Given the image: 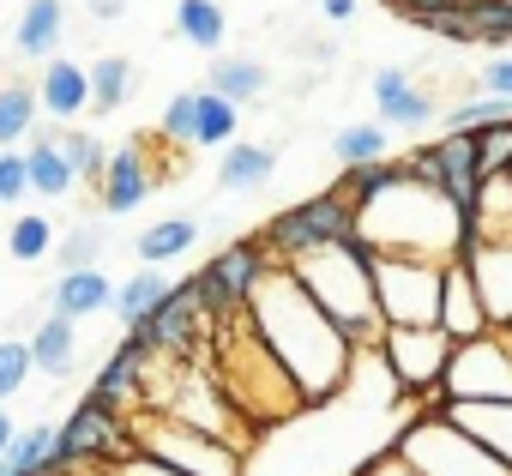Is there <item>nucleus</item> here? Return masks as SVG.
Here are the masks:
<instances>
[{"label":"nucleus","instance_id":"nucleus-1","mask_svg":"<svg viewBox=\"0 0 512 476\" xmlns=\"http://www.w3.org/2000/svg\"><path fill=\"white\" fill-rule=\"evenodd\" d=\"M247 326L266 338V350L290 368V380L302 386L308 404H326L344 392L356 344L344 338V326L308 296V284L290 266H272L260 278V290L247 296Z\"/></svg>","mask_w":512,"mask_h":476},{"label":"nucleus","instance_id":"nucleus-2","mask_svg":"<svg viewBox=\"0 0 512 476\" xmlns=\"http://www.w3.org/2000/svg\"><path fill=\"white\" fill-rule=\"evenodd\" d=\"M362 242L380 248V254H416V260H458V242H464V223H458V205L416 181L404 169V181H392L380 199L362 205Z\"/></svg>","mask_w":512,"mask_h":476},{"label":"nucleus","instance_id":"nucleus-3","mask_svg":"<svg viewBox=\"0 0 512 476\" xmlns=\"http://www.w3.org/2000/svg\"><path fill=\"white\" fill-rule=\"evenodd\" d=\"M290 272L308 284V296L344 326V338L356 350H380L386 338V314H380V296H374V248L362 235L350 242H326L302 260H290Z\"/></svg>","mask_w":512,"mask_h":476},{"label":"nucleus","instance_id":"nucleus-4","mask_svg":"<svg viewBox=\"0 0 512 476\" xmlns=\"http://www.w3.org/2000/svg\"><path fill=\"white\" fill-rule=\"evenodd\" d=\"M217 386L229 392V404H241L247 416H260V422H284L290 410H302V386L290 380V368L266 350V338L247 326V308L217 320Z\"/></svg>","mask_w":512,"mask_h":476},{"label":"nucleus","instance_id":"nucleus-5","mask_svg":"<svg viewBox=\"0 0 512 476\" xmlns=\"http://www.w3.org/2000/svg\"><path fill=\"white\" fill-rule=\"evenodd\" d=\"M133 440H139L145 458H163L187 476H241V458H247L235 440H223L211 428H193L169 410H133Z\"/></svg>","mask_w":512,"mask_h":476},{"label":"nucleus","instance_id":"nucleus-6","mask_svg":"<svg viewBox=\"0 0 512 476\" xmlns=\"http://www.w3.org/2000/svg\"><path fill=\"white\" fill-rule=\"evenodd\" d=\"M356 229H362V205H356L344 187H332V193H320V199H296V205H284V211L266 223L260 242H266V254H272L278 266H290V260L326 248V242H350Z\"/></svg>","mask_w":512,"mask_h":476},{"label":"nucleus","instance_id":"nucleus-7","mask_svg":"<svg viewBox=\"0 0 512 476\" xmlns=\"http://www.w3.org/2000/svg\"><path fill=\"white\" fill-rule=\"evenodd\" d=\"M139 440H133V416L127 410H109L97 398H79L73 416L55 428V458L49 470H115L121 458H133Z\"/></svg>","mask_w":512,"mask_h":476},{"label":"nucleus","instance_id":"nucleus-8","mask_svg":"<svg viewBox=\"0 0 512 476\" xmlns=\"http://www.w3.org/2000/svg\"><path fill=\"white\" fill-rule=\"evenodd\" d=\"M440 278H446V260L374 248V296L386 326H440Z\"/></svg>","mask_w":512,"mask_h":476},{"label":"nucleus","instance_id":"nucleus-9","mask_svg":"<svg viewBox=\"0 0 512 476\" xmlns=\"http://www.w3.org/2000/svg\"><path fill=\"white\" fill-rule=\"evenodd\" d=\"M398 452H404L422 476H512V464H506L500 452H488L476 434H464V428L446 422V416H422V422L398 440Z\"/></svg>","mask_w":512,"mask_h":476},{"label":"nucleus","instance_id":"nucleus-10","mask_svg":"<svg viewBox=\"0 0 512 476\" xmlns=\"http://www.w3.org/2000/svg\"><path fill=\"white\" fill-rule=\"evenodd\" d=\"M440 386L452 404H512V332L494 326V332L458 344Z\"/></svg>","mask_w":512,"mask_h":476},{"label":"nucleus","instance_id":"nucleus-11","mask_svg":"<svg viewBox=\"0 0 512 476\" xmlns=\"http://www.w3.org/2000/svg\"><path fill=\"white\" fill-rule=\"evenodd\" d=\"M452 350H458V338L446 326H386V338H380V356H386L398 392H416V398L446 380Z\"/></svg>","mask_w":512,"mask_h":476},{"label":"nucleus","instance_id":"nucleus-12","mask_svg":"<svg viewBox=\"0 0 512 476\" xmlns=\"http://www.w3.org/2000/svg\"><path fill=\"white\" fill-rule=\"evenodd\" d=\"M272 266H278V260L266 254V242H229V248H217V260L199 272L211 314H217V320L241 314V308H247V296L260 290V278H266Z\"/></svg>","mask_w":512,"mask_h":476},{"label":"nucleus","instance_id":"nucleus-13","mask_svg":"<svg viewBox=\"0 0 512 476\" xmlns=\"http://www.w3.org/2000/svg\"><path fill=\"white\" fill-rule=\"evenodd\" d=\"M151 344H145V332H133L127 326V338L109 350V362L97 368V380H91V392L85 398H97V404H109V410H145V368H151Z\"/></svg>","mask_w":512,"mask_h":476},{"label":"nucleus","instance_id":"nucleus-14","mask_svg":"<svg viewBox=\"0 0 512 476\" xmlns=\"http://www.w3.org/2000/svg\"><path fill=\"white\" fill-rule=\"evenodd\" d=\"M440 326H446L458 344H470V338L494 332L488 302H482L476 272H470V260H464V254H458V260H446V278H440Z\"/></svg>","mask_w":512,"mask_h":476},{"label":"nucleus","instance_id":"nucleus-15","mask_svg":"<svg viewBox=\"0 0 512 476\" xmlns=\"http://www.w3.org/2000/svg\"><path fill=\"white\" fill-rule=\"evenodd\" d=\"M464 260L476 272V290L488 302V320L506 326L512 320V235H500V242H470Z\"/></svg>","mask_w":512,"mask_h":476},{"label":"nucleus","instance_id":"nucleus-16","mask_svg":"<svg viewBox=\"0 0 512 476\" xmlns=\"http://www.w3.org/2000/svg\"><path fill=\"white\" fill-rule=\"evenodd\" d=\"M145 193H151L145 145H115V151H109V169H103V181H97L103 211H109V217H127V211L145 205Z\"/></svg>","mask_w":512,"mask_h":476},{"label":"nucleus","instance_id":"nucleus-17","mask_svg":"<svg viewBox=\"0 0 512 476\" xmlns=\"http://www.w3.org/2000/svg\"><path fill=\"white\" fill-rule=\"evenodd\" d=\"M374 103H380V121H386V127H404V133H416V127H428V121L440 115L434 97H428L422 85H410L404 67H380V73H374Z\"/></svg>","mask_w":512,"mask_h":476},{"label":"nucleus","instance_id":"nucleus-18","mask_svg":"<svg viewBox=\"0 0 512 476\" xmlns=\"http://www.w3.org/2000/svg\"><path fill=\"white\" fill-rule=\"evenodd\" d=\"M37 103H43V115L49 121H61V127H73V115H85L91 109V67H79V61H43V85H37Z\"/></svg>","mask_w":512,"mask_h":476},{"label":"nucleus","instance_id":"nucleus-19","mask_svg":"<svg viewBox=\"0 0 512 476\" xmlns=\"http://www.w3.org/2000/svg\"><path fill=\"white\" fill-rule=\"evenodd\" d=\"M61 37H67V0H25V13L13 25V49L25 61H55Z\"/></svg>","mask_w":512,"mask_h":476},{"label":"nucleus","instance_id":"nucleus-20","mask_svg":"<svg viewBox=\"0 0 512 476\" xmlns=\"http://www.w3.org/2000/svg\"><path fill=\"white\" fill-rule=\"evenodd\" d=\"M103 308H115V284H109L97 266H85V272H61V284L49 290V314L85 320V314H103Z\"/></svg>","mask_w":512,"mask_h":476},{"label":"nucleus","instance_id":"nucleus-21","mask_svg":"<svg viewBox=\"0 0 512 476\" xmlns=\"http://www.w3.org/2000/svg\"><path fill=\"white\" fill-rule=\"evenodd\" d=\"M434 416L458 422L464 434H476L488 452H500V458L512 464V404H446V410H434Z\"/></svg>","mask_w":512,"mask_h":476},{"label":"nucleus","instance_id":"nucleus-22","mask_svg":"<svg viewBox=\"0 0 512 476\" xmlns=\"http://www.w3.org/2000/svg\"><path fill=\"white\" fill-rule=\"evenodd\" d=\"M278 175V151L272 145H223V163H217V187L229 193H253V187H266Z\"/></svg>","mask_w":512,"mask_h":476},{"label":"nucleus","instance_id":"nucleus-23","mask_svg":"<svg viewBox=\"0 0 512 476\" xmlns=\"http://www.w3.org/2000/svg\"><path fill=\"white\" fill-rule=\"evenodd\" d=\"M31 356H37V374L67 380V374L79 368V332H73V320H67V314H49V320L37 326V338H31Z\"/></svg>","mask_w":512,"mask_h":476},{"label":"nucleus","instance_id":"nucleus-24","mask_svg":"<svg viewBox=\"0 0 512 476\" xmlns=\"http://www.w3.org/2000/svg\"><path fill=\"white\" fill-rule=\"evenodd\" d=\"M272 73L260 55H211V91H223L229 103H253V97H266Z\"/></svg>","mask_w":512,"mask_h":476},{"label":"nucleus","instance_id":"nucleus-25","mask_svg":"<svg viewBox=\"0 0 512 476\" xmlns=\"http://www.w3.org/2000/svg\"><path fill=\"white\" fill-rule=\"evenodd\" d=\"M175 37L205 49V55H217L223 37H229V19H223L217 0H175Z\"/></svg>","mask_w":512,"mask_h":476},{"label":"nucleus","instance_id":"nucleus-26","mask_svg":"<svg viewBox=\"0 0 512 476\" xmlns=\"http://www.w3.org/2000/svg\"><path fill=\"white\" fill-rule=\"evenodd\" d=\"M193 242H199V223L193 217H163V223H151L133 242V254H139V266H163V260H181Z\"/></svg>","mask_w":512,"mask_h":476},{"label":"nucleus","instance_id":"nucleus-27","mask_svg":"<svg viewBox=\"0 0 512 476\" xmlns=\"http://www.w3.org/2000/svg\"><path fill=\"white\" fill-rule=\"evenodd\" d=\"M25 157H31V193L37 199H67L79 187V169L67 163V151L55 139H37V151H25Z\"/></svg>","mask_w":512,"mask_h":476},{"label":"nucleus","instance_id":"nucleus-28","mask_svg":"<svg viewBox=\"0 0 512 476\" xmlns=\"http://www.w3.org/2000/svg\"><path fill=\"white\" fill-rule=\"evenodd\" d=\"M476 235H482V242L512 235V169L482 175V193H476Z\"/></svg>","mask_w":512,"mask_h":476},{"label":"nucleus","instance_id":"nucleus-29","mask_svg":"<svg viewBox=\"0 0 512 476\" xmlns=\"http://www.w3.org/2000/svg\"><path fill=\"white\" fill-rule=\"evenodd\" d=\"M133 97V61L127 55H97L91 61V115H115Z\"/></svg>","mask_w":512,"mask_h":476},{"label":"nucleus","instance_id":"nucleus-30","mask_svg":"<svg viewBox=\"0 0 512 476\" xmlns=\"http://www.w3.org/2000/svg\"><path fill=\"white\" fill-rule=\"evenodd\" d=\"M169 290H175V284L163 278V266H139V272H133V278L115 290V314H121L127 326H139V320H145V314H151V308L169 296Z\"/></svg>","mask_w":512,"mask_h":476},{"label":"nucleus","instance_id":"nucleus-31","mask_svg":"<svg viewBox=\"0 0 512 476\" xmlns=\"http://www.w3.org/2000/svg\"><path fill=\"white\" fill-rule=\"evenodd\" d=\"M235 127H241V103H229L223 91H199V151H211V145H235Z\"/></svg>","mask_w":512,"mask_h":476},{"label":"nucleus","instance_id":"nucleus-32","mask_svg":"<svg viewBox=\"0 0 512 476\" xmlns=\"http://www.w3.org/2000/svg\"><path fill=\"white\" fill-rule=\"evenodd\" d=\"M37 115H43L37 91H25V85H0V145L31 139V133H37Z\"/></svg>","mask_w":512,"mask_h":476},{"label":"nucleus","instance_id":"nucleus-33","mask_svg":"<svg viewBox=\"0 0 512 476\" xmlns=\"http://www.w3.org/2000/svg\"><path fill=\"white\" fill-rule=\"evenodd\" d=\"M332 157H338L344 169L380 163V157H386V121H356V127H344V133L332 139Z\"/></svg>","mask_w":512,"mask_h":476},{"label":"nucleus","instance_id":"nucleus-34","mask_svg":"<svg viewBox=\"0 0 512 476\" xmlns=\"http://www.w3.org/2000/svg\"><path fill=\"white\" fill-rule=\"evenodd\" d=\"M512 109H506V97L500 91H488V97H470V103H452V109H440V121H446V133H482V127H494V121H506Z\"/></svg>","mask_w":512,"mask_h":476},{"label":"nucleus","instance_id":"nucleus-35","mask_svg":"<svg viewBox=\"0 0 512 476\" xmlns=\"http://www.w3.org/2000/svg\"><path fill=\"white\" fill-rule=\"evenodd\" d=\"M55 145L67 151V163L79 169V181H103V169H109V145H103L97 133H85V127H61Z\"/></svg>","mask_w":512,"mask_h":476},{"label":"nucleus","instance_id":"nucleus-36","mask_svg":"<svg viewBox=\"0 0 512 476\" xmlns=\"http://www.w3.org/2000/svg\"><path fill=\"white\" fill-rule=\"evenodd\" d=\"M392 181H404V163L398 157H380V163H356V169H344V193L356 199V205H368V199H380Z\"/></svg>","mask_w":512,"mask_h":476},{"label":"nucleus","instance_id":"nucleus-37","mask_svg":"<svg viewBox=\"0 0 512 476\" xmlns=\"http://www.w3.org/2000/svg\"><path fill=\"white\" fill-rule=\"evenodd\" d=\"M7 254H13V260H43V254H55V223L37 217V211L13 217V229H7Z\"/></svg>","mask_w":512,"mask_h":476},{"label":"nucleus","instance_id":"nucleus-38","mask_svg":"<svg viewBox=\"0 0 512 476\" xmlns=\"http://www.w3.org/2000/svg\"><path fill=\"white\" fill-rule=\"evenodd\" d=\"M103 248H109L103 223H79V229H67V235H61L55 260H61V272H85V266H97V260H103Z\"/></svg>","mask_w":512,"mask_h":476},{"label":"nucleus","instance_id":"nucleus-39","mask_svg":"<svg viewBox=\"0 0 512 476\" xmlns=\"http://www.w3.org/2000/svg\"><path fill=\"white\" fill-rule=\"evenodd\" d=\"M49 458H55V428L49 422H31L25 434H13V446H7V470H49Z\"/></svg>","mask_w":512,"mask_h":476},{"label":"nucleus","instance_id":"nucleus-40","mask_svg":"<svg viewBox=\"0 0 512 476\" xmlns=\"http://www.w3.org/2000/svg\"><path fill=\"white\" fill-rule=\"evenodd\" d=\"M470 31H476V43L506 49L512 43V0H470Z\"/></svg>","mask_w":512,"mask_h":476},{"label":"nucleus","instance_id":"nucleus-41","mask_svg":"<svg viewBox=\"0 0 512 476\" xmlns=\"http://www.w3.org/2000/svg\"><path fill=\"white\" fill-rule=\"evenodd\" d=\"M157 133H163L169 145H193V139H199V91H181V97H169V103H163V121H157Z\"/></svg>","mask_w":512,"mask_h":476},{"label":"nucleus","instance_id":"nucleus-42","mask_svg":"<svg viewBox=\"0 0 512 476\" xmlns=\"http://www.w3.org/2000/svg\"><path fill=\"white\" fill-rule=\"evenodd\" d=\"M476 163H482V175H500V169H512V115L476 133Z\"/></svg>","mask_w":512,"mask_h":476},{"label":"nucleus","instance_id":"nucleus-43","mask_svg":"<svg viewBox=\"0 0 512 476\" xmlns=\"http://www.w3.org/2000/svg\"><path fill=\"white\" fill-rule=\"evenodd\" d=\"M25 374H37V356H31V344L7 338L0 344V404H7L13 392H25Z\"/></svg>","mask_w":512,"mask_h":476},{"label":"nucleus","instance_id":"nucleus-44","mask_svg":"<svg viewBox=\"0 0 512 476\" xmlns=\"http://www.w3.org/2000/svg\"><path fill=\"white\" fill-rule=\"evenodd\" d=\"M410 25H416V31H428V37H446V43H476V31H470V7H446V13H416Z\"/></svg>","mask_w":512,"mask_h":476},{"label":"nucleus","instance_id":"nucleus-45","mask_svg":"<svg viewBox=\"0 0 512 476\" xmlns=\"http://www.w3.org/2000/svg\"><path fill=\"white\" fill-rule=\"evenodd\" d=\"M31 193V157L25 151H0V205H19Z\"/></svg>","mask_w":512,"mask_h":476},{"label":"nucleus","instance_id":"nucleus-46","mask_svg":"<svg viewBox=\"0 0 512 476\" xmlns=\"http://www.w3.org/2000/svg\"><path fill=\"white\" fill-rule=\"evenodd\" d=\"M115 476H187V470H175V464H163V458L133 452V458H121V464H115Z\"/></svg>","mask_w":512,"mask_h":476},{"label":"nucleus","instance_id":"nucleus-47","mask_svg":"<svg viewBox=\"0 0 512 476\" xmlns=\"http://www.w3.org/2000/svg\"><path fill=\"white\" fill-rule=\"evenodd\" d=\"M362 476H422V470H416V464H410V458H404L398 446H386V452H380V458H374V464H368Z\"/></svg>","mask_w":512,"mask_h":476},{"label":"nucleus","instance_id":"nucleus-48","mask_svg":"<svg viewBox=\"0 0 512 476\" xmlns=\"http://www.w3.org/2000/svg\"><path fill=\"white\" fill-rule=\"evenodd\" d=\"M482 85H488V91H500V97H512V55H506V61H488Z\"/></svg>","mask_w":512,"mask_h":476},{"label":"nucleus","instance_id":"nucleus-49","mask_svg":"<svg viewBox=\"0 0 512 476\" xmlns=\"http://www.w3.org/2000/svg\"><path fill=\"white\" fill-rule=\"evenodd\" d=\"M392 7H398L404 19H416V13H446V7H464V0H392Z\"/></svg>","mask_w":512,"mask_h":476},{"label":"nucleus","instance_id":"nucleus-50","mask_svg":"<svg viewBox=\"0 0 512 476\" xmlns=\"http://www.w3.org/2000/svg\"><path fill=\"white\" fill-rule=\"evenodd\" d=\"M121 13H127V0H91V19L97 25H115Z\"/></svg>","mask_w":512,"mask_h":476},{"label":"nucleus","instance_id":"nucleus-51","mask_svg":"<svg viewBox=\"0 0 512 476\" xmlns=\"http://www.w3.org/2000/svg\"><path fill=\"white\" fill-rule=\"evenodd\" d=\"M332 25H344V19H356V0H326V7H320Z\"/></svg>","mask_w":512,"mask_h":476},{"label":"nucleus","instance_id":"nucleus-52","mask_svg":"<svg viewBox=\"0 0 512 476\" xmlns=\"http://www.w3.org/2000/svg\"><path fill=\"white\" fill-rule=\"evenodd\" d=\"M13 434H19V428H13V416H7V404H0V458H7V446H13Z\"/></svg>","mask_w":512,"mask_h":476},{"label":"nucleus","instance_id":"nucleus-53","mask_svg":"<svg viewBox=\"0 0 512 476\" xmlns=\"http://www.w3.org/2000/svg\"><path fill=\"white\" fill-rule=\"evenodd\" d=\"M67 476H115V470H67Z\"/></svg>","mask_w":512,"mask_h":476},{"label":"nucleus","instance_id":"nucleus-54","mask_svg":"<svg viewBox=\"0 0 512 476\" xmlns=\"http://www.w3.org/2000/svg\"><path fill=\"white\" fill-rule=\"evenodd\" d=\"M19 476H61V470H19Z\"/></svg>","mask_w":512,"mask_h":476},{"label":"nucleus","instance_id":"nucleus-55","mask_svg":"<svg viewBox=\"0 0 512 476\" xmlns=\"http://www.w3.org/2000/svg\"><path fill=\"white\" fill-rule=\"evenodd\" d=\"M0 476H19V470H7V464H0Z\"/></svg>","mask_w":512,"mask_h":476},{"label":"nucleus","instance_id":"nucleus-56","mask_svg":"<svg viewBox=\"0 0 512 476\" xmlns=\"http://www.w3.org/2000/svg\"><path fill=\"white\" fill-rule=\"evenodd\" d=\"M500 332H512V320H506V326H500Z\"/></svg>","mask_w":512,"mask_h":476}]
</instances>
